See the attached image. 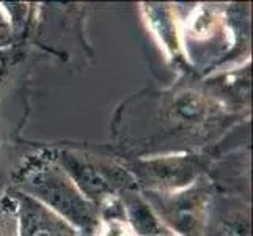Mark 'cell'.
I'll use <instances>...</instances> for the list:
<instances>
[{"mask_svg":"<svg viewBox=\"0 0 253 236\" xmlns=\"http://www.w3.org/2000/svg\"><path fill=\"white\" fill-rule=\"evenodd\" d=\"M209 110L208 99L194 90H184L173 96L170 102V120L186 126L200 125Z\"/></svg>","mask_w":253,"mask_h":236,"instance_id":"ba28073f","label":"cell"},{"mask_svg":"<svg viewBox=\"0 0 253 236\" xmlns=\"http://www.w3.org/2000/svg\"><path fill=\"white\" fill-rule=\"evenodd\" d=\"M0 236H17V213L11 197L0 202Z\"/></svg>","mask_w":253,"mask_h":236,"instance_id":"8fae6325","label":"cell"},{"mask_svg":"<svg viewBox=\"0 0 253 236\" xmlns=\"http://www.w3.org/2000/svg\"><path fill=\"white\" fill-rule=\"evenodd\" d=\"M206 167L205 159L200 156H161L150 159H138L130 167V173L142 190H181L194 185L202 178Z\"/></svg>","mask_w":253,"mask_h":236,"instance_id":"277c9868","label":"cell"},{"mask_svg":"<svg viewBox=\"0 0 253 236\" xmlns=\"http://www.w3.org/2000/svg\"><path fill=\"white\" fill-rule=\"evenodd\" d=\"M0 68H2V60H0Z\"/></svg>","mask_w":253,"mask_h":236,"instance_id":"7c38bea8","label":"cell"},{"mask_svg":"<svg viewBox=\"0 0 253 236\" xmlns=\"http://www.w3.org/2000/svg\"><path fill=\"white\" fill-rule=\"evenodd\" d=\"M94 232L96 236H137L126 221L120 197L99 206V221Z\"/></svg>","mask_w":253,"mask_h":236,"instance_id":"9c48e42d","label":"cell"},{"mask_svg":"<svg viewBox=\"0 0 253 236\" xmlns=\"http://www.w3.org/2000/svg\"><path fill=\"white\" fill-rule=\"evenodd\" d=\"M17 213V236H77V230L29 194L11 189Z\"/></svg>","mask_w":253,"mask_h":236,"instance_id":"5b68a950","label":"cell"},{"mask_svg":"<svg viewBox=\"0 0 253 236\" xmlns=\"http://www.w3.org/2000/svg\"><path fill=\"white\" fill-rule=\"evenodd\" d=\"M55 162L98 209L123 190L137 188L134 175L107 157L63 150L57 154Z\"/></svg>","mask_w":253,"mask_h":236,"instance_id":"7a4b0ae2","label":"cell"},{"mask_svg":"<svg viewBox=\"0 0 253 236\" xmlns=\"http://www.w3.org/2000/svg\"><path fill=\"white\" fill-rule=\"evenodd\" d=\"M118 197L123 205L126 221L137 236H158L169 232L140 192L135 189H126Z\"/></svg>","mask_w":253,"mask_h":236,"instance_id":"52a82bcc","label":"cell"},{"mask_svg":"<svg viewBox=\"0 0 253 236\" xmlns=\"http://www.w3.org/2000/svg\"><path fill=\"white\" fill-rule=\"evenodd\" d=\"M19 190L46 205L74 229L93 233L99 209L84 197L73 180L55 161L37 162L21 173Z\"/></svg>","mask_w":253,"mask_h":236,"instance_id":"6da1fadb","label":"cell"},{"mask_svg":"<svg viewBox=\"0 0 253 236\" xmlns=\"http://www.w3.org/2000/svg\"><path fill=\"white\" fill-rule=\"evenodd\" d=\"M159 221L176 236H203L212 188L200 178L194 185L173 192L142 190Z\"/></svg>","mask_w":253,"mask_h":236,"instance_id":"3957f363","label":"cell"},{"mask_svg":"<svg viewBox=\"0 0 253 236\" xmlns=\"http://www.w3.org/2000/svg\"><path fill=\"white\" fill-rule=\"evenodd\" d=\"M151 8V19L154 22L156 30H164L161 33V40L167 45L173 52L178 49V41H176V33H174V27L171 24V17L169 8L165 5H150Z\"/></svg>","mask_w":253,"mask_h":236,"instance_id":"30bf717a","label":"cell"},{"mask_svg":"<svg viewBox=\"0 0 253 236\" xmlns=\"http://www.w3.org/2000/svg\"><path fill=\"white\" fill-rule=\"evenodd\" d=\"M203 236H250L249 205L238 198L212 195Z\"/></svg>","mask_w":253,"mask_h":236,"instance_id":"8992f818","label":"cell"}]
</instances>
